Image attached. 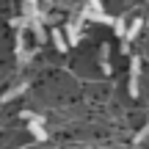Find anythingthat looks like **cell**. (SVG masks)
<instances>
[{
    "label": "cell",
    "mask_w": 149,
    "mask_h": 149,
    "mask_svg": "<svg viewBox=\"0 0 149 149\" xmlns=\"http://www.w3.org/2000/svg\"><path fill=\"white\" fill-rule=\"evenodd\" d=\"M113 31H116V36H122V39H124V31H127V22H124V19H116V22H113Z\"/></svg>",
    "instance_id": "obj_10"
},
{
    "label": "cell",
    "mask_w": 149,
    "mask_h": 149,
    "mask_svg": "<svg viewBox=\"0 0 149 149\" xmlns=\"http://www.w3.org/2000/svg\"><path fill=\"white\" fill-rule=\"evenodd\" d=\"M22 3H25V6H36L39 0H22Z\"/></svg>",
    "instance_id": "obj_15"
},
{
    "label": "cell",
    "mask_w": 149,
    "mask_h": 149,
    "mask_svg": "<svg viewBox=\"0 0 149 149\" xmlns=\"http://www.w3.org/2000/svg\"><path fill=\"white\" fill-rule=\"evenodd\" d=\"M28 130H31V135L36 141H47V130H44V119L42 116H36L31 124H28Z\"/></svg>",
    "instance_id": "obj_4"
},
{
    "label": "cell",
    "mask_w": 149,
    "mask_h": 149,
    "mask_svg": "<svg viewBox=\"0 0 149 149\" xmlns=\"http://www.w3.org/2000/svg\"><path fill=\"white\" fill-rule=\"evenodd\" d=\"M17 55H19L22 64H25V61H31V50L25 47V36H22V33L17 36Z\"/></svg>",
    "instance_id": "obj_8"
},
{
    "label": "cell",
    "mask_w": 149,
    "mask_h": 149,
    "mask_svg": "<svg viewBox=\"0 0 149 149\" xmlns=\"http://www.w3.org/2000/svg\"><path fill=\"white\" fill-rule=\"evenodd\" d=\"M146 22H149V19H146Z\"/></svg>",
    "instance_id": "obj_16"
},
{
    "label": "cell",
    "mask_w": 149,
    "mask_h": 149,
    "mask_svg": "<svg viewBox=\"0 0 149 149\" xmlns=\"http://www.w3.org/2000/svg\"><path fill=\"white\" fill-rule=\"evenodd\" d=\"M80 19H88V22H102V25H113V22H116L113 17L102 14V11H94V8H88V6L80 11Z\"/></svg>",
    "instance_id": "obj_2"
},
{
    "label": "cell",
    "mask_w": 149,
    "mask_h": 149,
    "mask_svg": "<svg viewBox=\"0 0 149 149\" xmlns=\"http://www.w3.org/2000/svg\"><path fill=\"white\" fill-rule=\"evenodd\" d=\"M50 39H53V44H55V50H58V53H66V47H69V44H66L64 33H61L58 28H53V31H50Z\"/></svg>",
    "instance_id": "obj_6"
},
{
    "label": "cell",
    "mask_w": 149,
    "mask_h": 149,
    "mask_svg": "<svg viewBox=\"0 0 149 149\" xmlns=\"http://www.w3.org/2000/svg\"><path fill=\"white\" fill-rule=\"evenodd\" d=\"M66 44H69V47H74V44L80 42V22H69V25H66Z\"/></svg>",
    "instance_id": "obj_5"
},
{
    "label": "cell",
    "mask_w": 149,
    "mask_h": 149,
    "mask_svg": "<svg viewBox=\"0 0 149 149\" xmlns=\"http://www.w3.org/2000/svg\"><path fill=\"white\" fill-rule=\"evenodd\" d=\"M146 135H149V124H146V127H144V130H141V133H138V135L133 138V144H135V146H141V144L146 141Z\"/></svg>",
    "instance_id": "obj_12"
},
{
    "label": "cell",
    "mask_w": 149,
    "mask_h": 149,
    "mask_svg": "<svg viewBox=\"0 0 149 149\" xmlns=\"http://www.w3.org/2000/svg\"><path fill=\"white\" fill-rule=\"evenodd\" d=\"M138 80H141V58L133 55L130 58V94L138 97Z\"/></svg>",
    "instance_id": "obj_1"
},
{
    "label": "cell",
    "mask_w": 149,
    "mask_h": 149,
    "mask_svg": "<svg viewBox=\"0 0 149 149\" xmlns=\"http://www.w3.org/2000/svg\"><path fill=\"white\" fill-rule=\"evenodd\" d=\"M141 31H144V19H133V22H130V25H127V31H124V42H122V50H124V53H127V50H130L127 44L133 42V39L138 36Z\"/></svg>",
    "instance_id": "obj_3"
},
{
    "label": "cell",
    "mask_w": 149,
    "mask_h": 149,
    "mask_svg": "<svg viewBox=\"0 0 149 149\" xmlns=\"http://www.w3.org/2000/svg\"><path fill=\"white\" fill-rule=\"evenodd\" d=\"M25 19H28V17H25ZM28 28L36 33V42H39V44H44L47 33H44V28H42V19H28Z\"/></svg>",
    "instance_id": "obj_7"
},
{
    "label": "cell",
    "mask_w": 149,
    "mask_h": 149,
    "mask_svg": "<svg viewBox=\"0 0 149 149\" xmlns=\"http://www.w3.org/2000/svg\"><path fill=\"white\" fill-rule=\"evenodd\" d=\"M22 91H25V83H22V86H17V88H11V91H6V94H3V102H11L14 97H19Z\"/></svg>",
    "instance_id": "obj_9"
},
{
    "label": "cell",
    "mask_w": 149,
    "mask_h": 149,
    "mask_svg": "<svg viewBox=\"0 0 149 149\" xmlns=\"http://www.w3.org/2000/svg\"><path fill=\"white\" fill-rule=\"evenodd\" d=\"M86 3H88V8H94V11H102V8H100V0H86Z\"/></svg>",
    "instance_id": "obj_14"
},
{
    "label": "cell",
    "mask_w": 149,
    "mask_h": 149,
    "mask_svg": "<svg viewBox=\"0 0 149 149\" xmlns=\"http://www.w3.org/2000/svg\"><path fill=\"white\" fill-rule=\"evenodd\" d=\"M19 116H22V119H25V122H33V119H36V116H39V113H33V111H22V113H19Z\"/></svg>",
    "instance_id": "obj_13"
},
{
    "label": "cell",
    "mask_w": 149,
    "mask_h": 149,
    "mask_svg": "<svg viewBox=\"0 0 149 149\" xmlns=\"http://www.w3.org/2000/svg\"><path fill=\"white\" fill-rule=\"evenodd\" d=\"M100 55H102V72H111V64H108V44H102V47H100Z\"/></svg>",
    "instance_id": "obj_11"
}]
</instances>
